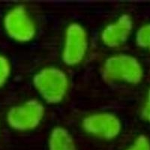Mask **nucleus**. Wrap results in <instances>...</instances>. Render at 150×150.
Segmentation results:
<instances>
[{
  "label": "nucleus",
  "mask_w": 150,
  "mask_h": 150,
  "mask_svg": "<svg viewBox=\"0 0 150 150\" xmlns=\"http://www.w3.org/2000/svg\"><path fill=\"white\" fill-rule=\"evenodd\" d=\"M33 86L47 103H61L68 93L69 80L65 71L57 67L41 68L34 75Z\"/></svg>",
  "instance_id": "nucleus-1"
},
{
  "label": "nucleus",
  "mask_w": 150,
  "mask_h": 150,
  "mask_svg": "<svg viewBox=\"0 0 150 150\" xmlns=\"http://www.w3.org/2000/svg\"><path fill=\"white\" fill-rule=\"evenodd\" d=\"M102 72L106 80L131 85L140 83L143 77V68L140 61L134 56L123 53L107 59Z\"/></svg>",
  "instance_id": "nucleus-2"
},
{
  "label": "nucleus",
  "mask_w": 150,
  "mask_h": 150,
  "mask_svg": "<svg viewBox=\"0 0 150 150\" xmlns=\"http://www.w3.org/2000/svg\"><path fill=\"white\" fill-rule=\"evenodd\" d=\"M45 108L41 101L29 99L12 107L7 112L6 121L14 131L27 132L37 128L44 120Z\"/></svg>",
  "instance_id": "nucleus-3"
},
{
  "label": "nucleus",
  "mask_w": 150,
  "mask_h": 150,
  "mask_svg": "<svg viewBox=\"0 0 150 150\" xmlns=\"http://www.w3.org/2000/svg\"><path fill=\"white\" fill-rule=\"evenodd\" d=\"M3 28L11 39L23 44L33 41L37 33L35 23L22 5L11 8L5 13Z\"/></svg>",
  "instance_id": "nucleus-4"
},
{
  "label": "nucleus",
  "mask_w": 150,
  "mask_h": 150,
  "mask_svg": "<svg viewBox=\"0 0 150 150\" xmlns=\"http://www.w3.org/2000/svg\"><path fill=\"white\" fill-rule=\"evenodd\" d=\"M89 47L88 35L83 26L78 23H71L64 35L61 58L68 66L80 65L86 55Z\"/></svg>",
  "instance_id": "nucleus-5"
},
{
  "label": "nucleus",
  "mask_w": 150,
  "mask_h": 150,
  "mask_svg": "<svg viewBox=\"0 0 150 150\" xmlns=\"http://www.w3.org/2000/svg\"><path fill=\"white\" fill-rule=\"evenodd\" d=\"M81 127L87 134L108 141L117 138L122 128L120 118L109 112H94L85 116Z\"/></svg>",
  "instance_id": "nucleus-6"
},
{
  "label": "nucleus",
  "mask_w": 150,
  "mask_h": 150,
  "mask_svg": "<svg viewBox=\"0 0 150 150\" xmlns=\"http://www.w3.org/2000/svg\"><path fill=\"white\" fill-rule=\"evenodd\" d=\"M133 26V20L129 14H121L114 21L104 26L101 33V41L108 47H119L128 41Z\"/></svg>",
  "instance_id": "nucleus-7"
},
{
  "label": "nucleus",
  "mask_w": 150,
  "mask_h": 150,
  "mask_svg": "<svg viewBox=\"0 0 150 150\" xmlns=\"http://www.w3.org/2000/svg\"><path fill=\"white\" fill-rule=\"evenodd\" d=\"M48 150H77L73 137L66 128L56 126L51 130L47 140Z\"/></svg>",
  "instance_id": "nucleus-8"
},
{
  "label": "nucleus",
  "mask_w": 150,
  "mask_h": 150,
  "mask_svg": "<svg viewBox=\"0 0 150 150\" xmlns=\"http://www.w3.org/2000/svg\"><path fill=\"white\" fill-rule=\"evenodd\" d=\"M137 45L143 50L150 51V23L142 25L135 35Z\"/></svg>",
  "instance_id": "nucleus-9"
},
{
  "label": "nucleus",
  "mask_w": 150,
  "mask_h": 150,
  "mask_svg": "<svg viewBox=\"0 0 150 150\" xmlns=\"http://www.w3.org/2000/svg\"><path fill=\"white\" fill-rule=\"evenodd\" d=\"M11 73V65L8 59L0 54V88H2L10 77Z\"/></svg>",
  "instance_id": "nucleus-10"
},
{
  "label": "nucleus",
  "mask_w": 150,
  "mask_h": 150,
  "mask_svg": "<svg viewBox=\"0 0 150 150\" xmlns=\"http://www.w3.org/2000/svg\"><path fill=\"white\" fill-rule=\"evenodd\" d=\"M125 150H150V140L146 135H138Z\"/></svg>",
  "instance_id": "nucleus-11"
},
{
  "label": "nucleus",
  "mask_w": 150,
  "mask_h": 150,
  "mask_svg": "<svg viewBox=\"0 0 150 150\" xmlns=\"http://www.w3.org/2000/svg\"><path fill=\"white\" fill-rule=\"evenodd\" d=\"M140 115L144 121L150 123V87L146 92L145 101L140 111Z\"/></svg>",
  "instance_id": "nucleus-12"
}]
</instances>
